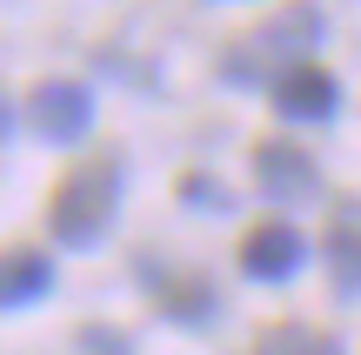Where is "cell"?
<instances>
[{
  "mask_svg": "<svg viewBox=\"0 0 361 355\" xmlns=\"http://www.w3.org/2000/svg\"><path fill=\"white\" fill-rule=\"evenodd\" d=\"M121 208V161L114 155H87L54 181V201H47V235L61 248H94L107 235Z\"/></svg>",
  "mask_w": 361,
  "mask_h": 355,
  "instance_id": "6da1fadb",
  "label": "cell"
},
{
  "mask_svg": "<svg viewBox=\"0 0 361 355\" xmlns=\"http://www.w3.org/2000/svg\"><path fill=\"white\" fill-rule=\"evenodd\" d=\"M322 40V7H308V0H295V7H281L274 20L247 27L241 40L228 47V61H221V74L228 80H281L288 67L308 61V47Z\"/></svg>",
  "mask_w": 361,
  "mask_h": 355,
  "instance_id": "7a4b0ae2",
  "label": "cell"
},
{
  "mask_svg": "<svg viewBox=\"0 0 361 355\" xmlns=\"http://www.w3.org/2000/svg\"><path fill=\"white\" fill-rule=\"evenodd\" d=\"M27 121H34L40 141L54 148H74L80 134L94 128V94L80 88V80H40L34 101H27Z\"/></svg>",
  "mask_w": 361,
  "mask_h": 355,
  "instance_id": "3957f363",
  "label": "cell"
},
{
  "mask_svg": "<svg viewBox=\"0 0 361 355\" xmlns=\"http://www.w3.org/2000/svg\"><path fill=\"white\" fill-rule=\"evenodd\" d=\"M255 181H261L268 201H308L322 174H314L308 148H295V141H255Z\"/></svg>",
  "mask_w": 361,
  "mask_h": 355,
  "instance_id": "277c9868",
  "label": "cell"
},
{
  "mask_svg": "<svg viewBox=\"0 0 361 355\" xmlns=\"http://www.w3.org/2000/svg\"><path fill=\"white\" fill-rule=\"evenodd\" d=\"M301 255H308V241H301L288 222H255L241 235V268L255 282H288L301 268Z\"/></svg>",
  "mask_w": 361,
  "mask_h": 355,
  "instance_id": "5b68a950",
  "label": "cell"
},
{
  "mask_svg": "<svg viewBox=\"0 0 361 355\" xmlns=\"http://www.w3.org/2000/svg\"><path fill=\"white\" fill-rule=\"evenodd\" d=\"M268 94H274V107H281L288 121H328V114H335V101H341L335 74H328V67H314V61L288 67Z\"/></svg>",
  "mask_w": 361,
  "mask_h": 355,
  "instance_id": "8992f818",
  "label": "cell"
},
{
  "mask_svg": "<svg viewBox=\"0 0 361 355\" xmlns=\"http://www.w3.org/2000/svg\"><path fill=\"white\" fill-rule=\"evenodd\" d=\"M328 275H335L341 295H361V201H335V215H328Z\"/></svg>",
  "mask_w": 361,
  "mask_h": 355,
  "instance_id": "52a82bcc",
  "label": "cell"
},
{
  "mask_svg": "<svg viewBox=\"0 0 361 355\" xmlns=\"http://www.w3.org/2000/svg\"><path fill=\"white\" fill-rule=\"evenodd\" d=\"M54 289V262L40 248H0V308H27Z\"/></svg>",
  "mask_w": 361,
  "mask_h": 355,
  "instance_id": "ba28073f",
  "label": "cell"
},
{
  "mask_svg": "<svg viewBox=\"0 0 361 355\" xmlns=\"http://www.w3.org/2000/svg\"><path fill=\"white\" fill-rule=\"evenodd\" d=\"M247 355H341V342L328 329H308V322H268Z\"/></svg>",
  "mask_w": 361,
  "mask_h": 355,
  "instance_id": "9c48e42d",
  "label": "cell"
},
{
  "mask_svg": "<svg viewBox=\"0 0 361 355\" xmlns=\"http://www.w3.org/2000/svg\"><path fill=\"white\" fill-rule=\"evenodd\" d=\"M161 308L180 322H207L214 315V282L207 275H174V282H161Z\"/></svg>",
  "mask_w": 361,
  "mask_h": 355,
  "instance_id": "30bf717a",
  "label": "cell"
},
{
  "mask_svg": "<svg viewBox=\"0 0 361 355\" xmlns=\"http://www.w3.org/2000/svg\"><path fill=\"white\" fill-rule=\"evenodd\" d=\"M180 195H188V208H228V195L214 181H201V174H180Z\"/></svg>",
  "mask_w": 361,
  "mask_h": 355,
  "instance_id": "8fae6325",
  "label": "cell"
},
{
  "mask_svg": "<svg viewBox=\"0 0 361 355\" xmlns=\"http://www.w3.org/2000/svg\"><path fill=\"white\" fill-rule=\"evenodd\" d=\"M7 134H13V107L0 101V141H7Z\"/></svg>",
  "mask_w": 361,
  "mask_h": 355,
  "instance_id": "7c38bea8",
  "label": "cell"
}]
</instances>
